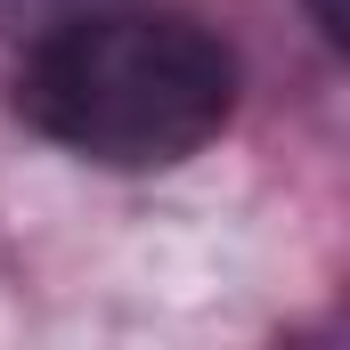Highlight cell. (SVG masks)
Masks as SVG:
<instances>
[{
  "label": "cell",
  "mask_w": 350,
  "mask_h": 350,
  "mask_svg": "<svg viewBox=\"0 0 350 350\" xmlns=\"http://www.w3.org/2000/svg\"><path fill=\"white\" fill-rule=\"evenodd\" d=\"M16 106L41 139L106 172H172L220 139L237 106V57L196 16L98 0L25 41Z\"/></svg>",
  "instance_id": "1"
},
{
  "label": "cell",
  "mask_w": 350,
  "mask_h": 350,
  "mask_svg": "<svg viewBox=\"0 0 350 350\" xmlns=\"http://www.w3.org/2000/svg\"><path fill=\"white\" fill-rule=\"evenodd\" d=\"M74 8H98V0H0V25L33 41L41 25H57V16H74Z\"/></svg>",
  "instance_id": "2"
},
{
  "label": "cell",
  "mask_w": 350,
  "mask_h": 350,
  "mask_svg": "<svg viewBox=\"0 0 350 350\" xmlns=\"http://www.w3.org/2000/svg\"><path fill=\"white\" fill-rule=\"evenodd\" d=\"M310 16H318L326 41H342V33H350V0H310Z\"/></svg>",
  "instance_id": "3"
}]
</instances>
